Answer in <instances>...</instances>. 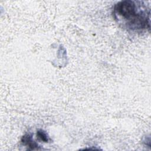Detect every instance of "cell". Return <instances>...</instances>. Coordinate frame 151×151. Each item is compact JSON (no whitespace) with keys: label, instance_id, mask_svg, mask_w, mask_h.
Segmentation results:
<instances>
[{"label":"cell","instance_id":"obj_2","mask_svg":"<svg viewBox=\"0 0 151 151\" xmlns=\"http://www.w3.org/2000/svg\"><path fill=\"white\" fill-rule=\"evenodd\" d=\"M21 142L24 145L29 147L30 150L40 149L38 145L32 139V137L29 134L24 135L21 139Z\"/></svg>","mask_w":151,"mask_h":151},{"label":"cell","instance_id":"obj_3","mask_svg":"<svg viewBox=\"0 0 151 151\" xmlns=\"http://www.w3.org/2000/svg\"><path fill=\"white\" fill-rule=\"evenodd\" d=\"M37 136L38 139H40L41 140L44 142H48L49 141L48 136H47V133L42 130H40L37 131Z\"/></svg>","mask_w":151,"mask_h":151},{"label":"cell","instance_id":"obj_1","mask_svg":"<svg viewBox=\"0 0 151 151\" xmlns=\"http://www.w3.org/2000/svg\"><path fill=\"white\" fill-rule=\"evenodd\" d=\"M150 10L145 1L124 0L113 6L115 21L123 28L132 31L150 29Z\"/></svg>","mask_w":151,"mask_h":151}]
</instances>
